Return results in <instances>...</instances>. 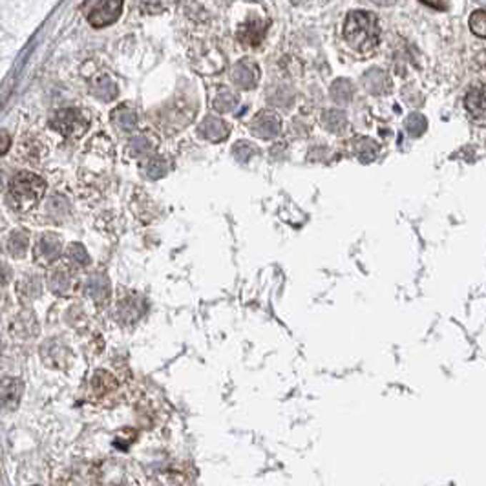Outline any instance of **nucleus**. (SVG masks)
Instances as JSON below:
<instances>
[{
  "label": "nucleus",
  "instance_id": "nucleus-2",
  "mask_svg": "<svg viewBox=\"0 0 486 486\" xmlns=\"http://www.w3.org/2000/svg\"><path fill=\"white\" fill-rule=\"evenodd\" d=\"M46 192V183L41 176L31 172H21L9 183L8 202L17 210H28L41 203Z\"/></svg>",
  "mask_w": 486,
  "mask_h": 486
},
{
  "label": "nucleus",
  "instance_id": "nucleus-24",
  "mask_svg": "<svg viewBox=\"0 0 486 486\" xmlns=\"http://www.w3.org/2000/svg\"><path fill=\"white\" fill-rule=\"evenodd\" d=\"M70 254H71V258H74V260H77V262L81 260V264H83V265L88 264V254H86V251H84L83 245H71Z\"/></svg>",
  "mask_w": 486,
  "mask_h": 486
},
{
  "label": "nucleus",
  "instance_id": "nucleus-16",
  "mask_svg": "<svg viewBox=\"0 0 486 486\" xmlns=\"http://www.w3.org/2000/svg\"><path fill=\"white\" fill-rule=\"evenodd\" d=\"M238 104V95L231 90H222L212 101V106L219 111V114H227V111L234 110Z\"/></svg>",
  "mask_w": 486,
  "mask_h": 486
},
{
  "label": "nucleus",
  "instance_id": "nucleus-18",
  "mask_svg": "<svg viewBox=\"0 0 486 486\" xmlns=\"http://www.w3.org/2000/svg\"><path fill=\"white\" fill-rule=\"evenodd\" d=\"M426 128H428V121H426V117L422 114H412L406 119V130H408V134L412 137H420L426 132Z\"/></svg>",
  "mask_w": 486,
  "mask_h": 486
},
{
  "label": "nucleus",
  "instance_id": "nucleus-5",
  "mask_svg": "<svg viewBox=\"0 0 486 486\" xmlns=\"http://www.w3.org/2000/svg\"><path fill=\"white\" fill-rule=\"evenodd\" d=\"M280 130L282 121L274 111H260L251 123V132L262 139H272L280 134Z\"/></svg>",
  "mask_w": 486,
  "mask_h": 486
},
{
  "label": "nucleus",
  "instance_id": "nucleus-3",
  "mask_svg": "<svg viewBox=\"0 0 486 486\" xmlns=\"http://www.w3.org/2000/svg\"><path fill=\"white\" fill-rule=\"evenodd\" d=\"M51 127L66 137H81L88 128V119L83 111L66 108L51 117Z\"/></svg>",
  "mask_w": 486,
  "mask_h": 486
},
{
  "label": "nucleus",
  "instance_id": "nucleus-1",
  "mask_svg": "<svg viewBox=\"0 0 486 486\" xmlns=\"http://www.w3.org/2000/svg\"><path fill=\"white\" fill-rule=\"evenodd\" d=\"M344 39L353 50L367 54L377 48L380 41L379 21L373 13L364 11V9L349 11L344 22Z\"/></svg>",
  "mask_w": 486,
  "mask_h": 486
},
{
  "label": "nucleus",
  "instance_id": "nucleus-22",
  "mask_svg": "<svg viewBox=\"0 0 486 486\" xmlns=\"http://www.w3.org/2000/svg\"><path fill=\"white\" fill-rule=\"evenodd\" d=\"M232 154H234V157L238 161H242V163H247V161L251 159L252 156H254L256 150L252 149V147L247 143V141H242V143H236V147H234V150H232Z\"/></svg>",
  "mask_w": 486,
  "mask_h": 486
},
{
  "label": "nucleus",
  "instance_id": "nucleus-6",
  "mask_svg": "<svg viewBox=\"0 0 486 486\" xmlns=\"http://www.w3.org/2000/svg\"><path fill=\"white\" fill-rule=\"evenodd\" d=\"M231 77L236 86L243 88V90H251L260 79V70L252 61H242L232 68Z\"/></svg>",
  "mask_w": 486,
  "mask_h": 486
},
{
  "label": "nucleus",
  "instance_id": "nucleus-15",
  "mask_svg": "<svg viewBox=\"0 0 486 486\" xmlns=\"http://www.w3.org/2000/svg\"><path fill=\"white\" fill-rule=\"evenodd\" d=\"M130 149L136 157H147L156 150V139H152L149 134H141L130 141Z\"/></svg>",
  "mask_w": 486,
  "mask_h": 486
},
{
  "label": "nucleus",
  "instance_id": "nucleus-12",
  "mask_svg": "<svg viewBox=\"0 0 486 486\" xmlns=\"http://www.w3.org/2000/svg\"><path fill=\"white\" fill-rule=\"evenodd\" d=\"M354 154L362 163H371L379 156V144L370 137H359L354 141Z\"/></svg>",
  "mask_w": 486,
  "mask_h": 486
},
{
  "label": "nucleus",
  "instance_id": "nucleus-23",
  "mask_svg": "<svg viewBox=\"0 0 486 486\" xmlns=\"http://www.w3.org/2000/svg\"><path fill=\"white\" fill-rule=\"evenodd\" d=\"M106 289H108V284L101 277L91 278L90 284H88V293H90L94 298H99L101 294L106 293Z\"/></svg>",
  "mask_w": 486,
  "mask_h": 486
},
{
  "label": "nucleus",
  "instance_id": "nucleus-25",
  "mask_svg": "<svg viewBox=\"0 0 486 486\" xmlns=\"http://www.w3.org/2000/svg\"><path fill=\"white\" fill-rule=\"evenodd\" d=\"M9 147H11V136L4 132V130H0V156H4L9 150Z\"/></svg>",
  "mask_w": 486,
  "mask_h": 486
},
{
  "label": "nucleus",
  "instance_id": "nucleus-4",
  "mask_svg": "<svg viewBox=\"0 0 486 486\" xmlns=\"http://www.w3.org/2000/svg\"><path fill=\"white\" fill-rule=\"evenodd\" d=\"M86 19L94 28L110 26L121 17L123 2L121 0H104V2H88Z\"/></svg>",
  "mask_w": 486,
  "mask_h": 486
},
{
  "label": "nucleus",
  "instance_id": "nucleus-9",
  "mask_svg": "<svg viewBox=\"0 0 486 486\" xmlns=\"http://www.w3.org/2000/svg\"><path fill=\"white\" fill-rule=\"evenodd\" d=\"M61 252V239L55 234H46L39 239V245L35 249V254H37V260L41 264H50Z\"/></svg>",
  "mask_w": 486,
  "mask_h": 486
},
{
  "label": "nucleus",
  "instance_id": "nucleus-11",
  "mask_svg": "<svg viewBox=\"0 0 486 486\" xmlns=\"http://www.w3.org/2000/svg\"><path fill=\"white\" fill-rule=\"evenodd\" d=\"M465 104L466 110H468L472 116L482 119V116H485V86L479 84V86L472 88V90L466 94Z\"/></svg>",
  "mask_w": 486,
  "mask_h": 486
},
{
  "label": "nucleus",
  "instance_id": "nucleus-21",
  "mask_svg": "<svg viewBox=\"0 0 486 486\" xmlns=\"http://www.w3.org/2000/svg\"><path fill=\"white\" fill-rule=\"evenodd\" d=\"M470 28L474 31L477 37H485L486 35V13L485 9H479L475 11L472 17H470Z\"/></svg>",
  "mask_w": 486,
  "mask_h": 486
},
{
  "label": "nucleus",
  "instance_id": "nucleus-10",
  "mask_svg": "<svg viewBox=\"0 0 486 486\" xmlns=\"http://www.w3.org/2000/svg\"><path fill=\"white\" fill-rule=\"evenodd\" d=\"M362 83H364V86H366L367 91L379 95V94H384V91L387 90V84H390V81H387L386 71L379 70V68H373V70H367L366 74H364Z\"/></svg>",
  "mask_w": 486,
  "mask_h": 486
},
{
  "label": "nucleus",
  "instance_id": "nucleus-20",
  "mask_svg": "<svg viewBox=\"0 0 486 486\" xmlns=\"http://www.w3.org/2000/svg\"><path fill=\"white\" fill-rule=\"evenodd\" d=\"M9 252L11 256H22L26 251H28V238H26L24 232H13L11 238H9Z\"/></svg>",
  "mask_w": 486,
  "mask_h": 486
},
{
  "label": "nucleus",
  "instance_id": "nucleus-14",
  "mask_svg": "<svg viewBox=\"0 0 486 486\" xmlns=\"http://www.w3.org/2000/svg\"><path fill=\"white\" fill-rule=\"evenodd\" d=\"M322 124H324V128H327L331 134L344 132L347 127L346 114L340 110H326L324 111V116H322Z\"/></svg>",
  "mask_w": 486,
  "mask_h": 486
},
{
  "label": "nucleus",
  "instance_id": "nucleus-19",
  "mask_svg": "<svg viewBox=\"0 0 486 486\" xmlns=\"http://www.w3.org/2000/svg\"><path fill=\"white\" fill-rule=\"evenodd\" d=\"M144 172H147L150 179H159V177H163L169 172V161L165 157H154V159L149 161Z\"/></svg>",
  "mask_w": 486,
  "mask_h": 486
},
{
  "label": "nucleus",
  "instance_id": "nucleus-7",
  "mask_svg": "<svg viewBox=\"0 0 486 486\" xmlns=\"http://www.w3.org/2000/svg\"><path fill=\"white\" fill-rule=\"evenodd\" d=\"M198 132L199 136L205 137L210 143H222V141H225L227 137H229V132H231V130H229V124L223 119L209 116L205 117L203 123L198 127Z\"/></svg>",
  "mask_w": 486,
  "mask_h": 486
},
{
  "label": "nucleus",
  "instance_id": "nucleus-17",
  "mask_svg": "<svg viewBox=\"0 0 486 486\" xmlns=\"http://www.w3.org/2000/svg\"><path fill=\"white\" fill-rule=\"evenodd\" d=\"M114 123L123 130H134L137 127V114L128 108H121L114 111Z\"/></svg>",
  "mask_w": 486,
  "mask_h": 486
},
{
  "label": "nucleus",
  "instance_id": "nucleus-13",
  "mask_svg": "<svg viewBox=\"0 0 486 486\" xmlns=\"http://www.w3.org/2000/svg\"><path fill=\"white\" fill-rule=\"evenodd\" d=\"M331 99L334 101V103L338 104H347L351 103V99H353V84L347 81V79H338V81H334L333 84H331Z\"/></svg>",
  "mask_w": 486,
  "mask_h": 486
},
{
  "label": "nucleus",
  "instance_id": "nucleus-8",
  "mask_svg": "<svg viewBox=\"0 0 486 486\" xmlns=\"http://www.w3.org/2000/svg\"><path fill=\"white\" fill-rule=\"evenodd\" d=\"M265 31H267V24L265 22H262L260 19H249L239 28L238 39H242L243 44L256 46L260 44L262 39L265 37Z\"/></svg>",
  "mask_w": 486,
  "mask_h": 486
}]
</instances>
